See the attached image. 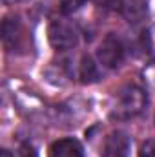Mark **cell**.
<instances>
[{
  "mask_svg": "<svg viewBox=\"0 0 155 157\" xmlns=\"http://www.w3.org/2000/svg\"><path fill=\"white\" fill-rule=\"evenodd\" d=\"M148 102L146 91L137 84H124L113 97L112 102V117L117 121H128L137 117Z\"/></svg>",
  "mask_w": 155,
  "mask_h": 157,
  "instance_id": "1",
  "label": "cell"
},
{
  "mask_svg": "<svg viewBox=\"0 0 155 157\" xmlns=\"http://www.w3.org/2000/svg\"><path fill=\"white\" fill-rule=\"evenodd\" d=\"M47 39L55 49L68 51V49L77 48L78 29L75 28L73 22H70L66 18H55V20H51V24L47 28Z\"/></svg>",
  "mask_w": 155,
  "mask_h": 157,
  "instance_id": "2",
  "label": "cell"
},
{
  "mask_svg": "<svg viewBox=\"0 0 155 157\" xmlns=\"http://www.w3.org/2000/svg\"><path fill=\"white\" fill-rule=\"evenodd\" d=\"M124 57H126V46H124V42L119 39L115 33L106 35L104 40L100 42L99 49H97L99 64H102L104 68L113 70V68H119L124 62Z\"/></svg>",
  "mask_w": 155,
  "mask_h": 157,
  "instance_id": "3",
  "label": "cell"
},
{
  "mask_svg": "<svg viewBox=\"0 0 155 157\" xmlns=\"http://www.w3.org/2000/svg\"><path fill=\"white\" fill-rule=\"evenodd\" d=\"M131 152V141L126 132H112L102 144V157H128Z\"/></svg>",
  "mask_w": 155,
  "mask_h": 157,
  "instance_id": "4",
  "label": "cell"
},
{
  "mask_svg": "<svg viewBox=\"0 0 155 157\" xmlns=\"http://www.w3.org/2000/svg\"><path fill=\"white\" fill-rule=\"evenodd\" d=\"M22 24H20V18L18 17H7L2 24V40H4V46L9 49V51H15V49H20L22 46Z\"/></svg>",
  "mask_w": 155,
  "mask_h": 157,
  "instance_id": "5",
  "label": "cell"
},
{
  "mask_svg": "<svg viewBox=\"0 0 155 157\" xmlns=\"http://www.w3.org/2000/svg\"><path fill=\"white\" fill-rule=\"evenodd\" d=\"M47 157H84V148L73 137L59 139L49 146Z\"/></svg>",
  "mask_w": 155,
  "mask_h": 157,
  "instance_id": "6",
  "label": "cell"
},
{
  "mask_svg": "<svg viewBox=\"0 0 155 157\" xmlns=\"http://www.w3.org/2000/svg\"><path fill=\"white\" fill-rule=\"evenodd\" d=\"M78 75H80V80L84 84H91V82H97L100 78V68L89 55H84L80 60Z\"/></svg>",
  "mask_w": 155,
  "mask_h": 157,
  "instance_id": "7",
  "label": "cell"
},
{
  "mask_svg": "<svg viewBox=\"0 0 155 157\" xmlns=\"http://www.w3.org/2000/svg\"><path fill=\"white\" fill-rule=\"evenodd\" d=\"M86 0H59V6H60V11L66 13V15H71L78 11L82 6H84Z\"/></svg>",
  "mask_w": 155,
  "mask_h": 157,
  "instance_id": "8",
  "label": "cell"
},
{
  "mask_svg": "<svg viewBox=\"0 0 155 157\" xmlns=\"http://www.w3.org/2000/svg\"><path fill=\"white\" fill-rule=\"evenodd\" d=\"M139 157H155V141L150 139L142 144L141 152H139Z\"/></svg>",
  "mask_w": 155,
  "mask_h": 157,
  "instance_id": "9",
  "label": "cell"
},
{
  "mask_svg": "<svg viewBox=\"0 0 155 157\" xmlns=\"http://www.w3.org/2000/svg\"><path fill=\"white\" fill-rule=\"evenodd\" d=\"M20 157H37V152H35V148H33V146L24 144V146L20 148Z\"/></svg>",
  "mask_w": 155,
  "mask_h": 157,
  "instance_id": "10",
  "label": "cell"
},
{
  "mask_svg": "<svg viewBox=\"0 0 155 157\" xmlns=\"http://www.w3.org/2000/svg\"><path fill=\"white\" fill-rule=\"evenodd\" d=\"M0 157H13V155H11V152H9V150H6V148H4V150L0 152Z\"/></svg>",
  "mask_w": 155,
  "mask_h": 157,
  "instance_id": "11",
  "label": "cell"
},
{
  "mask_svg": "<svg viewBox=\"0 0 155 157\" xmlns=\"http://www.w3.org/2000/svg\"><path fill=\"white\" fill-rule=\"evenodd\" d=\"M17 2H22V0H4V4H7V6L9 4H17Z\"/></svg>",
  "mask_w": 155,
  "mask_h": 157,
  "instance_id": "12",
  "label": "cell"
}]
</instances>
